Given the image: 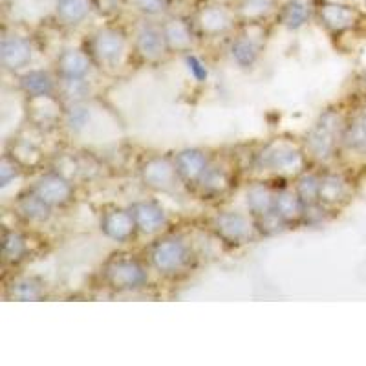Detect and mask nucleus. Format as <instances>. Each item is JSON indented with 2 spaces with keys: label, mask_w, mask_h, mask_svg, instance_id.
I'll return each mask as SVG.
<instances>
[{
  "label": "nucleus",
  "mask_w": 366,
  "mask_h": 366,
  "mask_svg": "<svg viewBox=\"0 0 366 366\" xmlns=\"http://www.w3.org/2000/svg\"><path fill=\"white\" fill-rule=\"evenodd\" d=\"M339 125H341V121H339L337 114L326 112L320 116L308 136V149L315 158L326 159L332 156L335 143H337Z\"/></svg>",
  "instance_id": "f257e3e1"
},
{
  "label": "nucleus",
  "mask_w": 366,
  "mask_h": 366,
  "mask_svg": "<svg viewBox=\"0 0 366 366\" xmlns=\"http://www.w3.org/2000/svg\"><path fill=\"white\" fill-rule=\"evenodd\" d=\"M189 258L187 247L183 246V242L169 238V240L159 242L152 251V262L163 273H174L185 266Z\"/></svg>",
  "instance_id": "f03ea898"
},
{
  "label": "nucleus",
  "mask_w": 366,
  "mask_h": 366,
  "mask_svg": "<svg viewBox=\"0 0 366 366\" xmlns=\"http://www.w3.org/2000/svg\"><path fill=\"white\" fill-rule=\"evenodd\" d=\"M109 282L117 290H136L145 284V271L136 262H116L107 269Z\"/></svg>",
  "instance_id": "7ed1b4c3"
},
{
  "label": "nucleus",
  "mask_w": 366,
  "mask_h": 366,
  "mask_svg": "<svg viewBox=\"0 0 366 366\" xmlns=\"http://www.w3.org/2000/svg\"><path fill=\"white\" fill-rule=\"evenodd\" d=\"M302 156L286 145L271 147L264 156V165L280 172H297L302 169Z\"/></svg>",
  "instance_id": "20e7f679"
},
{
  "label": "nucleus",
  "mask_w": 366,
  "mask_h": 366,
  "mask_svg": "<svg viewBox=\"0 0 366 366\" xmlns=\"http://www.w3.org/2000/svg\"><path fill=\"white\" fill-rule=\"evenodd\" d=\"M319 15L320 21L333 31H345L357 22V13L354 9L342 4H332V2L322 6Z\"/></svg>",
  "instance_id": "39448f33"
},
{
  "label": "nucleus",
  "mask_w": 366,
  "mask_h": 366,
  "mask_svg": "<svg viewBox=\"0 0 366 366\" xmlns=\"http://www.w3.org/2000/svg\"><path fill=\"white\" fill-rule=\"evenodd\" d=\"M214 225H217L218 234L227 242H242L249 237V224L237 212H224L217 218Z\"/></svg>",
  "instance_id": "423d86ee"
},
{
  "label": "nucleus",
  "mask_w": 366,
  "mask_h": 366,
  "mask_svg": "<svg viewBox=\"0 0 366 366\" xmlns=\"http://www.w3.org/2000/svg\"><path fill=\"white\" fill-rule=\"evenodd\" d=\"M2 63L6 68L17 70V68L26 66L31 59V48L28 42L21 37H6L2 41Z\"/></svg>",
  "instance_id": "0eeeda50"
},
{
  "label": "nucleus",
  "mask_w": 366,
  "mask_h": 366,
  "mask_svg": "<svg viewBox=\"0 0 366 366\" xmlns=\"http://www.w3.org/2000/svg\"><path fill=\"white\" fill-rule=\"evenodd\" d=\"M37 194L48 205H59L68 202V198L71 196V187L70 183L61 176H46L39 182Z\"/></svg>",
  "instance_id": "6e6552de"
},
{
  "label": "nucleus",
  "mask_w": 366,
  "mask_h": 366,
  "mask_svg": "<svg viewBox=\"0 0 366 366\" xmlns=\"http://www.w3.org/2000/svg\"><path fill=\"white\" fill-rule=\"evenodd\" d=\"M143 179L149 187L169 189L174 183V167L167 159H150L143 167Z\"/></svg>",
  "instance_id": "1a4fd4ad"
},
{
  "label": "nucleus",
  "mask_w": 366,
  "mask_h": 366,
  "mask_svg": "<svg viewBox=\"0 0 366 366\" xmlns=\"http://www.w3.org/2000/svg\"><path fill=\"white\" fill-rule=\"evenodd\" d=\"M134 225V217L125 211L107 212L103 218V231L114 240H127L132 234Z\"/></svg>",
  "instance_id": "9d476101"
},
{
  "label": "nucleus",
  "mask_w": 366,
  "mask_h": 366,
  "mask_svg": "<svg viewBox=\"0 0 366 366\" xmlns=\"http://www.w3.org/2000/svg\"><path fill=\"white\" fill-rule=\"evenodd\" d=\"M134 222L143 233H154L165 224V214L159 207L152 204H137L132 209Z\"/></svg>",
  "instance_id": "9b49d317"
},
{
  "label": "nucleus",
  "mask_w": 366,
  "mask_h": 366,
  "mask_svg": "<svg viewBox=\"0 0 366 366\" xmlns=\"http://www.w3.org/2000/svg\"><path fill=\"white\" fill-rule=\"evenodd\" d=\"M176 165H178V172L183 178L196 179L204 176L205 169H207V159L200 150H185L178 156Z\"/></svg>",
  "instance_id": "f8f14e48"
},
{
  "label": "nucleus",
  "mask_w": 366,
  "mask_h": 366,
  "mask_svg": "<svg viewBox=\"0 0 366 366\" xmlns=\"http://www.w3.org/2000/svg\"><path fill=\"white\" fill-rule=\"evenodd\" d=\"M123 48H125V39L112 29L101 31L96 37V51L103 61H116Z\"/></svg>",
  "instance_id": "ddd939ff"
},
{
  "label": "nucleus",
  "mask_w": 366,
  "mask_h": 366,
  "mask_svg": "<svg viewBox=\"0 0 366 366\" xmlns=\"http://www.w3.org/2000/svg\"><path fill=\"white\" fill-rule=\"evenodd\" d=\"M273 211L282 218L284 222L297 220L302 214V200L297 198L293 192L282 191L274 196L273 202Z\"/></svg>",
  "instance_id": "4468645a"
},
{
  "label": "nucleus",
  "mask_w": 366,
  "mask_h": 366,
  "mask_svg": "<svg viewBox=\"0 0 366 366\" xmlns=\"http://www.w3.org/2000/svg\"><path fill=\"white\" fill-rule=\"evenodd\" d=\"M163 41H165V37H162L158 29L143 28L137 35V48H139L143 57L156 59L163 54Z\"/></svg>",
  "instance_id": "2eb2a0df"
},
{
  "label": "nucleus",
  "mask_w": 366,
  "mask_h": 366,
  "mask_svg": "<svg viewBox=\"0 0 366 366\" xmlns=\"http://www.w3.org/2000/svg\"><path fill=\"white\" fill-rule=\"evenodd\" d=\"M231 24V19H229V13L225 11L220 6H212L202 11L200 15V26L204 31L207 34H220L225 31Z\"/></svg>",
  "instance_id": "dca6fc26"
},
{
  "label": "nucleus",
  "mask_w": 366,
  "mask_h": 366,
  "mask_svg": "<svg viewBox=\"0 0 366 366\" xmlns=\"http://www.w3.org/2000/svg\"><path fill=\"white\" fill-rule=\"evenodd\" d=\"M348 189H346V182L341 176L330 174L326 178L320 179V189H319V198L326 204H337L346 196Z\"/></svg>",
  "instance_id": "f3484780"
},
{
  "label": "nucleus",
  "mask_w": 366,
  "mask_h": 366,
  "mask_svg": "<svg viewBox=\"0 0 366 366\" xmlns=\"http://www.w3.org/2000/svg\"><path fill=\"white\" fill-rule=\"evenodd\" d=\"M22 88L31 96L46 97L54 90V83H51L50 75L44 71H29L22 77Z\"/></svg>",
  "instance_id": "a211bd4d"
},
{
  "label": "nucleus",
  "mask_w": 366,
  "mask_h": 366,
  "mask_svg": "<svg viewBox=\"0 0 366 366\" xmlns=\"http://www.w3.org/2000/svg\"><path fill=\"white\" fill-rule=\"evenodd\" d=\"M61 71L66 75L68 79H81L88 71V59L79 51H66L63 54L61 61Z\"/></svg>",
  "instance_id": "6ab92c4d"
},
{
  "label": "nucleus",
  "mask_w": 366,
  "mask_h": 366,
  "mask_svg": "<svg viewBox=\"0 0 366 366\" xmlns=\"http://www.w3.org/2000/svg\"><path fill=\"white\" fill-rule=\"evenodd\" d=\"M273 202L274 198L264 185H254L247 192V204L257 217H264V214L273 211Z\"/></svg>",
  "instance_id": "aec40b11"
},
{
  "label": "nucleus",
  "mask_w": 366,
  "mask_h": 366,
  "mask_svg": "<svg viewBox=\"0 0 366 366\" xmlns=\"http://www.w3.org/2000/svg\"><path fill=\"white\" fill-rule=\"evenodd\" d=\"M310 17V8L304 0H292L287 2L286 8L282 11V22L287 28H300L304 22L308 21Z\"/></svg>",
  "instance_id": "412c9836"
},
{
  "label": "nucleus",
  "mask_w": 366,
  "mask_h": 366,
  "mask_svg": "<svg viewBox=\"0 0 366 366\" xmlns=\"http://www.w3.org/2000/svg\"><path fill=\"white\" fill-rule=\"evenodd\" d=\"M163 37H165V41L169 42L172 48H176V50L187 48V46L191 44V34H189V28L185 26V22L182 21L167 22Z\"/></svg>",
  "instance_id": "4be33fe9"
},
{
  "label": "nucleus",
  "mask_w": 366,
  "mask_h": 366,
  "mask_svg": "<svg viewBox=\"0 0 366 366\" xmlns=\"http://www.w3.org/2000/svg\"><path fill=\"white\" fill-rule=\"evenodd\" d=\"M59 17L63 21L75 24V22L83 21L88 13L86 0H59Z\"/></svg>",
  "instance_id": "5701e85b"
},
{
  "label": "nucleus",
  "mask_w": 366,
  "mask_h": 366,
  "mask_svg": "<svg viewBox=\"0 0 366 366\" xmlns=\"http://www.w3.org/2000/svg\"><path fill=\"white\" fill-rule=\"evenodd\" d=\"M260 46L253 41V39H240L234 42L233 46V57L237 59V63L242 66H249L254 63Z\"/></svg>",
  "instance_id": "b1692460"
},
{
  "label": "nucleus",
  "mask_w": 366,
  "mask_h": 366,
  "mask_svg": "<svg viewBox=\"0 0 366 366\" xmlns=\"http://www.w3.org/2000/svg\"><path fill=\"white\" fill-rule=\"evenodd\" d=\"M19 209H21L24 217L31 218V220H44V218H48V204L39 194L22 198Z\"/></svg>",
  "instance_id": "393cba45"
},
{
  "label": "nucleus",
  "mask_w": 366,
  "mask_h": 366,
  "mask_svg": "<svg viewBox=\"0 0 366 366\" xmlns=\"http://www.w3.org/2000/svg\"><path fill=\"white\" fill-rule=\"evenodd\" d=\"M11 295L19 300H34L41 297V284L35 279H22L13 284Z\"/></svg>",
  "instance_id": "a878e982"
},
{
  "label": "nucleus",
  "mask_w": 366,
  "mask_h": 366,
  "mask_svg": "<svg viewBox=\"0 0 366 366\" xmlns=\"http://www.w3.org/2000/svg\"><path fill=\"white\" fill-rule=\"evenodd\" d=\"M348 145L354 149L366 150V107L362 109L361 116L357 117L354 125L350 127Z\"/></svg>",
  "instance_id": "bb28decb"
},
{
  "label": "nucleus",
  "mask_w": 366,
  "mask_h": 366,
  "mask_svg": "<svg viewBox=\"0 0 366 366\" xmlns=\"http://www.w3.org/2000/svg\"><path fill=\"white\" fill-rule=\"evenodd\" d=\"M26 251L24 238L17 233H8L4 238V258L9 262H15L19 258H22Z\"/></svg>",
  "instance_id": "cd10ccee"
},
{
  "label": "nucleus",
  "mask_w": 366,
  "mask_h": 366,
  "mask_svg": "<svg viewBox=\"0 0 366 366\" xmlns=\"http://www.w3.org/2000/svg\"><path fill=\"white\" fill-rule=\"evenodd\" d=\"M319 189H320V179L315 176L308 174L302 176L299 182V196L304 204H313L319 198Z\"/></svg>",
  "instance_id": "c85d7f7f"
},
{
  "label": "nucleus",
  "mask_w": 366,
  "mask_h": 366,
  "mask_svg": "<svg viewBox=\"0 0 366 366\" xmlns=\"http://www.w3.org/2000/svg\"><path fill=\"white\" fill-rule=\"evenodd\" d=\"M273 6V0H246L242 4V13L247 19H258L266 15Z\"/></svg>",
  "instance_id": "c756f323"
},
{
  "label": "nucleus",
  "mask_w": 366,
  "mask_h": 366,
  "mask_svg": "<svg viewBox=\"0 0 366 366\" xmlns=\"http://www.w3.org/2000/svg\"><path fill=\"white\" fill-rule=\"evenodd\" d=\"M204 187L209 191H222L225 187V178L218 171L204 172Z\"/></svg>",
  "instance_id": "7c9ffc66"
},
{
  "label": "nucleus",
  "mask_w": 366,
  "mask_h": 366,
  "mask_svg": "<svg viewBox=\"0 0 366 366\" xmlns=\"http://www.w3.org/2000/svg\"><path fill=\"white\" fill-rule=\"evenodd\" d=\"M134 4L137 6V9H142L143 13L156 15V13L163 11V8H165V0H134Z\"/></svg>",
  "instance_id": "2f4dec72"
},
{
  "label": "nucleus",
  "mask_w": 366,
  "mask_h": 366,
  "mask_svg": "<svg viewBox=\"0 0 366 366\" xmlns=\"http://www.w3.org/2000/svg\"><path fill=\"white\" fill-rule=\"evenodd\" d=\"M15 176H17V167H15V163L9 162L8 158L2 159V165H0V182H2V185H8L11 182V178H15Z\"/></svg>",
  "instance_id": "473e14b6"
},
{
  "label": "nucleus",
  "mask_w": 366,
  "mask_h": 366,
  "mask_svg": "<svg viewBox=\"0 0 366 366\" xmlns=\"http://www.w3.org/2000/svg\"><path fill=\"white\" fill-rule=\"evenodd\" d=\"M187 64H189V68H191L192 74H194L196 79L204 81L205 77H207V70H205L204 64H202L200 61H198V59H196V57H189L187 59Z\"/></svg>",
  "instance_id": "72a5a7b5"
},
{
  "label": "nucleus",
  "mask_w": 366,
  "mask_h": 366,
  "mask_svg": "<svg viewBox=\"0 0 366 366\" xmlns=\"http://www.w3.org/2000/svg\"><path fill=\"white\" fill-rule=\"evenodd\" d=\"M84 94V84L79 79H70L66 83V96L68 97H81Z\"/></svg>",
  "instance_id": "f704fd0d"
},
{
  "label": "nucleus",
  "mask_w": 366,
  "mask_h": 366,
  "mask_svg": "<svg viewBox=\"0 0 366 366\" xmlns=\"http://www.w3.org/2000/svg\"><path fill=\"white\" fill-rule=\"evenodd\" d=\"M365 84H366V71H365Z\"/></svg>",
  "instance_id": "c9c22d12"
},
{
  "label": "nucleus",
  "mask_w": 366,
  "mask_h": 366,
  "mask_svg": "<svg viewBox=\"0 0 366 366\" xmlns=\"http://www.w3.org/2000/svg\"><path fill=\"white\" fill-rule=\"evenodd\" d=\"M365 8H366V0H365Z\"/></svg>",
  "instance_id": "e433bc0d"
}]
</instances>
